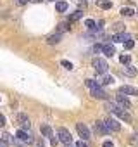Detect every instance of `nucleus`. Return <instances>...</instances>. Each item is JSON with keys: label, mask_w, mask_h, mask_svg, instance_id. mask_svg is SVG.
I'll return each mask as SVG.
<instances>
[{"label": "nucleus", "mask_w": 138, "mask_h": 147, "mask_svg": "<svg viewBox=\"0 0 138 147\" xmlns=\"http://www.w3.org/2000/svg\"><path fill=\"white\" fill-rule=\"evenodd\" d=\"M105 109L111 111L112 114H116L119 119H124V121H131V116L128 114V111H124V107L121 106H114V104H105Z\"/></svg>", "instance_id": "f257e3e1"}, {"label": "nucleus", "mask_w": 138, "mask_h": 147, "mask_svg": "<svg viewBox=\"0 0 138 147\" xmlns=\"http://www.w3.org/2000/svg\"><path fill=\"white\" fill-rule=\"evenodd\" d=\"M93 67H95V71L97 73H100V75H104V73H107V69H109V64L104 61V59H100V57H97V59H93Z\"/></svg>", "instance_id": "f03ea898"}, {"label": "nucleus", "mask_w": 138, "mask_h": 147, "mask_svg": "<svg viewBox=\"0 0 138 147\" xmlns=\"http://www.w3.org/2000/svg\"><path fill=\"white\" fill-rule=\"evenodd\" d=\"M57 137H59V140L62 142V144H66V145H71V133H69L66 128H59L57 130Z\"/></svg>", "instance_id": "7ed1b4c3"}, {"label": "nucleus", "mask_w": 138, "mask_h": 147, "mask_svg": "<svg viewBox=\"0 0 138 147\" xmlns=\"http://www.w3.org/2000/svg\"><path fill=\"white\" fill-rule=\"evenodd\" d=\"M76 130H78L81 140H88V138H90V128H88L85 123H78V125H76Z\"/></svg>", "instance_id": "20e7f679"}, {"label": "nucleus", "mask_w": 138, "mask_h": 147, "mask_svg": "<svg viewBox=\"0 0 138 147\" xmlns=\"http://www.w3.org/2000/svg\"><path fill=\"white\" fill-rule=\"evenodd\" d=\"M60 38H62L60 31H55V33H52V35L47 36V43H48V45H57V43L60 42Z\"/></svg>", "instance_id": "39448f33"}, {"label": "nucleus", "mask_w": 138, "mask_h": 147, "mask_svg": "<svg viewBox=\"0 0 138 147\" xmlns=\"http://www.w3.org/2000/svg\"><path fill=\"white\" fill-rule=\"evenodd\" d=\"M17 123H19V125L23 126V130H26V131L31 128V125H29V121H28V116H26V114H17Z\"/></svg>", "instance_id": "423d86ee"}, {"label": "nucleus", "mask_w": 138, "mask_h": 147, "mask_svg": "<svg viewBox=\"0 0 138 147\" xmlns=\"http://www.w3.org/2000/svg\"><path fill=\"white\" fill-rule=\"evenodd\" d=\"M119 94H124V95H138V90L135 87H129V85H123L119 88Z\"/></svg>", "instance_id": "0eeeda50"}, {"label": "nucleus", "mask_w": 138, "mask_h": 147, "mask_svg": "<svg viewBox=\"0 0 138 147\" xmlns=\"http://www.w3.org/2000/svg\"><path fill=\"white\" fill-rule=\"evenodd\" d=\"M31 135L26 131V130H17V135H16V138H19L21 142H33V138H29Z\"/></svg>", "instance_id": "6e6552de"}, {"label": "nucleus", "mask_w": 138, "mask_h": 147, "mask_svg": "<svg viewBox=\"0 0 138 147\" xmlns=\"http://www.w3.org/2000/svg\"><path fill=\"white\" fill-rule=\"evenodd\" d=\"M129 38H131V36H129L128 33H124V31H119V33H116V35L112 36V40H114L116 43H117V42H123V43H124V42L129 40Z\"/></svg>", "instance_id": "1a4fd4ad"}, {"label": "nucleus", "mask_w": 138, "mask_h": 147, "mask_svg": "<svg viewBox=\"0 0 138 147\" xmlns=\"http://www.w3.org/2000/svg\"><path fill=\"white\" fill-rule=\"evenodd\" d=\"M102 52H104L107 57H112V55L116 54V49H114V45H111V43H104V45H102Z\"/></svg>", "instance_id": "9d476101"}, {"label": "nucleus", "mask_w": 138, "mask_h": 147, "mask_svg": "<svg viewBox=\"0 0 138 147\" xmlns=\"http://www.w3.org/2000/svg\"><path fill=\"white\" fill-rule=\"evenodd\" d=\"M116 100H117V104H119L121 107H124V109H128V107L131 106V102L128 100V97H124V94L117 95V97H116Z\"/></svg>", "instance_id": "9b49d317"}, {"label": "nucleus", "mask_w": 138, "mask_h": 147, "mask_svg": "<svg viewBox=\"0 0 138 147\" xmlns=\"http://www.w3.org/2000/svg\"><path fill=\"white\" fill-rule=\"evenodd\" d=\"M104 123H105V126H107V128H109L111 131H117V130L121 128V125H119V123H117L116 119H105Z\"/></svg>", "instance_id": "f8f14e48"}, {"label": "nucleus", "mask_w": 138, "mask_h": 147, "mask_svg": "<svg viewBox=\"0 0 138 147\" xmlns=\"http://www.w3.org/2000/svg\"><path fill=\"white\" fill-rule=\"evenodd\" d=\"M92 95L95 97V99H107V94L100 88V87H97V88H92Z\"/></svg>", "instance_id": "ddd939ff"}, {"label": "nucleus", "mask_w": 138, "mask_h": 147, "mask_svg": "<svg viewBox=\"0 0 138 147\" xmlns=\"http://www.w3.org/2000/svg\"><path fill=\"white\" fill-rule=\"evenodd\" d=\"M95 130H97L98 133H104V135H107V133H111V130H109V128L105 126V123H104V121H102V123L98 121V123L95 125Z\"/></svg>", "instance_id": "4468645a"}, {"label": "nucleus", "mask_w": 138, "mask_h": 147, "mask_svg": "<svg viewBox=\"0 0 138 147\" xmlns=\"http://www.w3.org/2000/svg\"><path fill=\"white\" fill-rule=\"evenodd\" d=\"M98 83H100V85H111V83H114V78H112V76H109V75H105V73H104Z\"/></svg>", "instance_id": "2eb2a0df"}, {"label": "nucleus", "mask_w": 138, "mask_h": 147, "mask_svg": "<svg viewBox=\"0 0 138 147\" xmlns=\"http://www.w3.org/2000/svg\"><path fill=\"white\" fill-rule=\"evenodd\" d=\"M40 131H42L43 137H52V128H50L48 125H43V126L40 128Z\"/></svg>", "instance_id": "dca6fc26"}, {"label": "nucleus", "mask_w": 138, "mask_h": 147, "mask_svg": "<svg viewBox=\"0 0 138 147\" xmlns=\"http://www.w3.org/2000/svg\"><path fill=\"white\" fill-rule=\"evenodd\" d=\"M81 18H83V12H81V11H76V12H73L71 16H69V21L74 23V21H78V19H81Z\"/></svg>", "instance_id": "f3484780"}, {"label": "nucleus", "mask_w": 138, "mask_h": 147, "mask_svg": "<svg viewBox=\"0 0 138 147\" xmlns=\"http://www.w3.org/2000/svg\"><path fill=\"white\" fill-rule=\"evenodd\" d=\"M85 26H86V30H90V31H97V26H95V21H93V19H86V21H85Z\"/></svg>", "instance_id": "a211bd4d"}, {"label": "nucleus", "mask_w": 138, "mask_h": 147, "mask_svg": "<svg viewBox=\"0 0 138 147\" xmlns=\"http://www.w3.org/2000/svg\"><path fill=\"white\" fill-rule=\"evenodd\" d=\"M55 9H57V12H66L67 11V4L66 2H57L55 4Z\"/></svg>", "instance_id": "6ab92c4d"}, {"label": "nucleus", "mask_w": 138, "mask_h": 147, "mask_svg": "<svg viewBox=\"0 0 138 147\" xmlns=\"http://www.w3.org/2000/svg\"><path fill=\"white\" fill-rule=\"evenodd\" d=\"M124 73H126V75H128V76H135V75H136V69H135L133 66H129V64H126V69H124Z\"/></svg>", "instance_id": "aec40b11"}, {"label": "nucleus", "mask_w": 138, "mask_h": 147, "mask_svg": "<svg viewBox=\"0 0 138 147\" xmlns=\"http://www.w3.org/2000/svg\"><path fill=\"white\" fill-rule=\"evenodd\" d=\"M121 14L129 18V16H133V14H135V11H133V9H129V7H123V9H121Z\"/></svg>", "instance_id": "412c9836"}, {"label": "nucleus", "mask_w": 138, "mask_h": 147, "mask_svg": "<svg viewBox=\"0 0 138 147\" xmlns=\"http://www.w3.org/2000/svg\"><path fill=\"white\" fill-rule=\"evenodd\" d=\"M85 85H86V87H90V88H97V87H100V83H98V82H95V80H86V82H85Z\"/></svg>", "instance_id": "4be33fe9"}, {"label": "nucleus", "mask_w": 138, "mask_h": 147, "mask_svg": "<svg viewBox=\"0 0 138 147\" xmlns=\"http://www.w3.org/2000/svg\"><path fill=\"white\" fill-rule=\"evenodd\" d=\"M98 5H100V7H102V9H105V11H107V9H111V7H112V4H111V2H109V0H100V2H98Z\"/></svg>", "instance_id": "5701e85b"}, {"label": "nucleus", "mask_w": 138, "mask_h": 147, "mask_svg": "<svg viewBox=\"0 0 138 147\" xmlns=\"http://www.w3.org/2000/svg\"><path fill=\"white\" fill-rule=\"evenodd\" d=\"M119 61H121L123 64H129V61H131V57H129L128 54H123V55L119 57Z\"/></svg>", "instance_id": "b1692460"}, {"label": "nucleus", "mask_w": 138, "mask_h": 147, "mask_svg": "<svg viewBox=\"0 0 138 147\" xmlns=\"http://www.w3.org/2000/svg\"><path fill=\"white\" fill-rule=\"evenodd\" d=\"M67 30H69V24H67V23H60L59 28H57V31H60V33H62V31H67Z\"/></svg>", "instance_id": "393cba45"}, {"label": "nucleus", "mask_w": 138, "mask_h": 147, "mask_svg": "<svg viewBox=\"0 0 138 147\" xmlns=\"http://www.w3.org/2000/svg\"><path fill=\"white\" fill-rule=\"evenodd\" d=\"M124 47H126V49H133V47H135V42L129 38V40H126V42H124Z\"/></svg>", "instance_id": "a878e982"}, {"label": "nucleus", "mask_w": 138, "mask_h": 147, "mask_svg": "<svg viewBox=\"0 0 138 147\" xmlns=\"http://www.w3.org/2000/svg\"><path fill=\"white\" fill-rule=\"evenodd\" d=\"M73 147H88V144H86V140H80V142H76Z\"/></svg>", "instance_id": "bb28decb"}, {"label": "nucleus", "mask_w": 138, "mask_h": 147, "mask_svg": "<svg viewBox=\"0 0 138 147\" xmlns=\"http://www.w3.org/2000/svg\"><path fill=\"white\" fill-rule=\"evenodd\" d=\"M60 64H62V66H64L66 69H73V64H71V62H69V61H62Z\"/></svg>", "instance_id": "cd10ccee"}, {"label": "nucleus", "mask_w": 138, "mask_h": 147, "mask_svg": "<svg viewBox=\"0 0 138 147\" xmlns=\"http://www.w3.org/2000/svg\"><path fill=\"white\" fill-rule=\"evenodd\" d=\"M0 137H2V138H4L5 142H12V137H11L9 133H4V135H0Z\"/></svg>", "instance_id": "c85d7f7f"}, {"label": "nucleus", "mask_w": 138, "mask_h": 147, "mask_svg": "<svg viewBox=\"0 0 138 147\" xmlns=\"http://www.w3.org/2000/svg\"><path fill=\"white\" fill-rule=\"evenodd\" d=\"M5 123H7V119H5V116H4V114H0V126H4Z\"/></svg>", "instance_id": "c756f323"}, {"label": "nucleus", "mask_w": 138, "mask_h": 147, "mask_svg": "<svg viewBox=\"0 0 138 147\" xmlns=\"http://www.w3.org/2000/svg\"><path fill=\"white\" fill-rule=\"evenodd\" d=\"M116 30H117V31H124V24L117 23V24H116Z\"/></svg>", "instance_id": "7c9ffc66"}, {"label": "nucleus", "mask_w": 138, "mask_h": 147, "mask_svg": "<svg viewBox=\"0 0 138 147\" xmlns=\"http://www.w3.org/2000/svg\"><path fill=\"white\" fill-rule=\"evenodd\" d=\"M102 147H114V144H112V142H109V140H105V142L102 144Z\"/></svg>", "instance_id": "2f4dec72"}, {"label": "nucleus", "mask_w": 138, "mask_h": 147, "mask_svg": "<svg viewBox=\"0 0 138 147\" xmlns=\"http://www.w3.org/2000/svg\"><path fill=\"white\" fill-rule=\"evenodd\" d=\"M0 147H9V142H5L4 138H0Z\"/></svg>", "instance_id": "473e14b6"}, {"label": "nucleus", "mask_w": 138, "mask_h": 147, "mask_svg": "<svg viewBox=\"0 0 138 147\" xmlns=\"http://www.w3.org/2000/svg\"><path fill=\"white\" fill-rule=\"evenodd\" d=\"M50 142H52V145H57V138H55V137H52V140H50Z\"/></svg>", "instance_id": "72a5a7b5"}, {"label": "nucleus", "mask_w": 138, "mask_h": 147, "mask_svg": "<svg viewBox=\"0 0 138 147\" xmlns=\"http://www.w3.org/2000/svg\"><path fill=\"white\" fill-rule=\"evenodd\" d=\"M16 2H19V4H26V2H29V0H16Z\"/></svg>", "instance_id": "f704fd0d"}, {"label": "nucleus", "mask_w": 138, "mask_h": 147, "mask_svg": "<svg viewBox=\"0 0 138 147\" xmlns=\"http://www.w3.org/2000/svg\"><path fill=\"white\" fill-rule=\"evenodd\" d=\"M29 2H33V4H40L42 0H29Z\"/></svg>", "instance_id": "c9c22d12"}]
</instances>
